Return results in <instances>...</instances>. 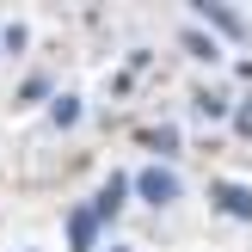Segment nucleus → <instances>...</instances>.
Instances as JSON below:
<instances>
[{"mask_svg": "<svg viewBox=\"0 0 252 252\" xmlns=\"http://www.w3.org/2000/svg\"><path fill=\"white\" fill-rule=\"evenodd\" d=\"M123 191H129V185H123V179H111L105 191H98V203H93V216H111V209L123 203Z\"/></svg>", "mask_w": 252, "mask_h": 252, "instance_id": "obj_4", "label": "nucleus"}, {"mask_svg": "<svg viewBox=\"0 0 252 252\" xmlns=\"http://www.w3.org/2000/svg\"><path fill=\"white\" fill-rule=\"evenodd\" d=\"M111 252H117V246H111Z\"/></svg>", "mask_w": 252, "mask_h": 252, "instance_id": "obj_9", "label": "nucleus"}, {"mask_svg": "<svg viewBox=\"0 0 252 252\" xmlns=\"http://www.w3.org/2000/svg\"><path fill=\"white\" fill-rule=\"evenodd\" d=\"M93 234H98V216H93V209H80V216L68 221V240H74V252H93Z\"/></svg>", "mask_w": 252, "mask_h": 252, "instance_id": "obj_3", "label": "nucleus"}, {"mask_svg": "<svg viewBox=\"0 0 252 252\" xmlns=\"http://www.w3.org/2000/svg\"><path fill=\"white\" fill-rule=\"evenodd\" d=\"M80 117V98H56V123H74Z\"/></svg>", "mask_w": 252, "mask_h": 252, "instance_id": "obj_7", "label": "nucleus"}, {"mask_svg": "<svg viewBox=\"0 0 252 252\" xmlns=\"http://www.w3.org/2000/svg\"><path fill=\"white\" fill-rule=\"evenodd\" d=\"M240 129H246V135H252V105H246V111H240Z\"/></svg>", "mask_w": 252, "mask_h": 252, "instance_id": "obj_8", "label": "nucleus"}, {"mask_svg": "<svg viewBox=\"0 0 252 252\" xmlns=\"http://www.w3.org/2000/svg\"><path fill=\"white\" fill-rule=\"evenodd\" d=\"M216 197H221V209H228V216L252 221V191H246V185H216Z\"/></svg>", "mask_w": 252, "mask_h": 252, "instance_id": "obj_2", "label": "nucleus"}, {"mask_svg": "<svg viewBox=\"0 0 252 252\" xmlns=\"http://www.w3.org/2000/svg\"><path fill=\"white\" fill-rule=\"evenodd\" d=\"M135 191H142L148 203H172V197H179V179H172L166 166H148L142 179H135Z\"/></svg>", "mask_w": 252, "mask_h": 252, "instance_id": "obj_1", "label": "nucleus"}, {"mask_svg": "<svg viewBox=\"0 0 252 252\" xmlns=\"http://www.w3.org/2000/svg\"><path fill=\"white\" fill-rule=\"evenodd\" d=\"M185 43H191V49H197V56H203V62H209V56H216V43H209V37H203V31H185Z\"/></svg>", "mask_w": 252, "mask_h": 252, "instance_id": "obj_6", "label": "nucleus"}, {"mask_svg": "<svg viewBox=\"0 0 252 252\" xmlns=\"http://www.w3.org/2000/svg\"><path fill=\"white\" fill-rule=\"evenodd\" d=\"M203 12L209 25H216V31H228V37H240V19H234V12H221V6H197Z\"/></svg>", "mask_w": 252, "mask_h": 252, "instance_id": "obj_5", "label": "nucleus"}]
</instances>
